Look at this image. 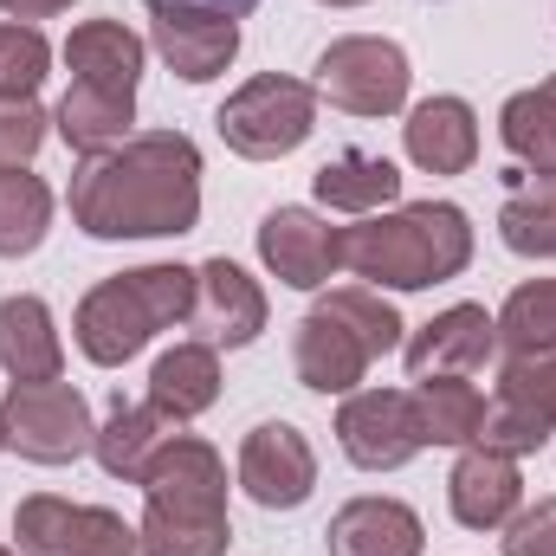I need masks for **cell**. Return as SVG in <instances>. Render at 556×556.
<instances>
[{
	"label": "cell",
	"instance_id": "20",
	"mask_svg": "<svg viewBox=\"0 0 556 556\" xmlns=\"http://www.w3.org/2000/svg\"><path fill=\"white\" fill-rule=\"evenodd\" d=\"M142 59H149V46H142L124 20H85V26H72V39H65L72 85H98V91L137 98Z\"/></svg>",
	"mask_w": 556,
	"mask_h": 556
},
{
	"label": "cell",
	"instance_id": "40",
	"mask_svg": "<svg viewBox=\"0 0 556 556\" xmlns=\"http://www.w3.org/2000/svg\"><path fill=\"white\" fill-rule=\"evenodd\" d=\"M0 556H20V551H7V544H0Z\"/></svg>",
	"mask_w": 556,
	"mask_h": 556
},
{
	"label": "cell",
	"instance_id": "34",
	"mask_svg": "<svg viewBox=\"0 0 556 556\" xmlns=\"http://www.w3.org/2000/svg\"><path fill=\"white\" fill-rule=\"evenodd\" d=\"M52 130V117L26 98V104H0V175L7 168H26L33 155H39V142Z\"/></svg>",
	"mask_w": 556,
	"mask_h": 556
},
{
	"label": "cell",
	"instance_id": "14",
	"mask_svg": "<svg viewBox=\"0 0 556 556\" xmlns=\"http://www.w3.org/2000/svg\"><path fill=\"white\" fill-rule=\"evenodd\" d=\"M188 324H194L201 343H214V350H247V343H260V330H266V291L240 273L233 260H207V266L194 273V317H188Z\"/></svg>",
	"mask_w": 556,
	"mask_h": 556
},
{
	"label": "cell",
	"instance_id": "19",
	"mask_svg": "<svg viewBox=\"0 0 556 556\" xmlns=\"http://www.w3.org/2000/svg\"><path fill=\"white\" fill-rule=\"evenodd\" d=\"M0 369L13 382H59L65 376V343H59L46 298H33V291L0 298Z\"/></svg>",
	"mask_w": 556,
	"mask_h": 556
},
{
	"label": "cell",
	"instance_id": "8",
	"mask_svg": "<svg viewBox=\"0 0 556 556\" xmlns=\"http://www.w3.org/2000/svg\"><path fill=\"white\" fill-rule=\"evenodd\" d=\"M13 551L20 556H142L137 525H124L111 505H72L52 492H33L13 505Z\"/></svg>",
	"mask_w": 556,
	"mask_h": 556
},
{
	"label": "cell",
	"instance_id": "12",
	"mask_svg": "<svg viewBox=\"0 0 556 556\" xmlns=\"http://www.w3.org/2000/svg\"><path fill=\"white\" fill-rule=\"evenodd\" d=\"M408 350V376H479L498 356V317L485 304H446L440 317H427Z\"/></svg>",
	"mask_w": 556,
	"mask_h": 556
},
{
	"label": "cell",
	"instance_id": "5",
	"mask_svg": "<svg viewBox=\"0 0 556 556\" xmlns=\"http://www.w3.org/2000/svg\"><path fill=\"white\" fill-rule=\"evenodd\" d=\"M214 130L247 162H278V155L304 149L317 130V85L285 78V72H260L214 111Z\"/></svg>",
	"mask_w": 556,
	"mask_h": 556
},
{
	"label": "cell",
	"instance_id": "6",
	"mask_svg": "<svg viewBox=\"0 0 556 556\" xmlns=\"http://www.w3.org/2000/svg\"><path fill=\"white\" fill-rule=\"evenodd\" d=\"M408 85H415V72L395 39L350 33L317 52V98H330L350 117H395L408 104Z\"/></svg>",
	"mask_w": 556,
	"mask_h": 556
},
{
	"label": "cell",
	"instance_id": "23",
	"mask_svg": "<svg viewBox=\"0 0 556 556\" xmlns=\"http://www.w3.org/2000/svg\"><path fill=\"white\" fill-rule=\"evenodd\" d=\"M175 440V420L162 415L155 402H117L111 420L98 427V440H91V453H98V466L111 472V479H124V485H142V472L155 466V453Z\"/></svg>",
	"mask_w": 556,
	"mask_h": 556
},
{
	"label": "cell",
	"instance_id": "13",
	"mask_svg": "<svg viewBox=\"0 0 556 556\" xmlns=\"http://www.w3.org/2000/svg\"><path fill=\"white\" fill-rule=\"evenodd\" d=\"M446 505H453V518L466 525V531H505L511 518H518V505H525V472H518V459L511 453H498V446H459V459H453V479H446Z\"/></svg>",
	"mask_w": 556,
	"mask_h": 556
},
{
	"label": "cell",
	"instance_id": "30",
	"mask_svg": "<svg viewBox=\"0 0 556 556\" xmlns=\"http://www.w3.org/2000/svg\"><path fill=\"white\" fill-rule=\"evenodd\" d=\"M324 311H330V317H343V324L369 343V356H389V350H402V343H408V337H402V330H408V324H402V311H395L376 285H343V291H330V298H324Z\"/></svg>",
	"mask_w": 556,
	"mask_h": 556
},
{
	"label": "cell",
	"instance_id": "26",
	"mask_svg": "<svg viewBox=\"0 0 556 556\" xmlns=\"http://www.w3.org/2000/svg\"><path fill=\"white\" fill-rule=\"evenodd\" d=\"M408 408H415L420 446H472L485 427V395L466 376H420L408 389Z\"/></svg>",
	"mask_w": 556,
	"mask_h": 556
},
{
	"label": "cell",
	"instance_id": "9",
	"mask_svg": "<svg viewBox=\"0 0 556 556\" xmlns=\"http://www.w3.org/2000/svg\"><path fill=\"white\" fill-rule=\"evenodd\" d=\"M337 446L363 472H395L420 453V427L408 408V389H356L337 408Z\"/></svg>",
	"mask_w": 556,
	"mask_h": 556
},
{
	"label": "cell",
	"instance_id": "32",
	"mask_svg": "<svg viewBox=\"0 0 556 556\" xmlns=\"http://www.w3.org/2000/svg\"><path fill=\"white\" fill-rule=\"evenodd\" d=\"M498 402H518V408H531L538 420L556 427V350L551 356H505Z\"/></svg>",
	"mask_w": 556,
	"mask_h": 556
},
{
	"label": "cell",
	"instance_id": "25",
	"mask_svg": "<svg viewBox=\"0 0 556 556\" xmlns=\"http://www.w3.org/2000/svg\"><path fill=\"white\" fill-rule=\"evenodd\" d=\"M52 124H59V137L91 162V155H111V149H124V142H130L137 98H124V91H98V85H72V91L59 98Z\"/></svg>",
	"mask_w": 556,
	"mask_h": 556
},
{
	"label": "cell",
	"instance_id": "4",
	"mask_svg": "<svg viewBox=\"0 0 556 556\" xmlns=\"http://www.w3.org/2000/svg\"><path fill=\"white\" fill-rule=\"evenodd\" d=\"M194 317V273L188 266H137L85 291L72 337L98 369H124L137 350H149L162 330Z\"/></svg>",
	"mask_w": 556,
	"mask_h": 556
},
{
	"label": "cell",
	"instance_id": "7",
	"mask_svg": "<svg viewBox=\"0 0 556 556\" xmlns=\"http://www.w3.org/2000/svg\"><path fill=\"white\" fill-rule=\"evenodd\" d=\"M0 415H7V446L33 466H72L98 440L91 402L72 382H13Z\"/></svg>",
	"mask_w": 556,
	"mask_h": 556
},
{
	"label": "cell",
	"instance_id": "10",
	"mask_svg": "<svg viewBox=\"0 0 556 556\" xmlns=\"http://www.w3.org/2000/svg\"><path fill=\"white\" fill-rule=\"evenodd\" d=\"M240 485L260 511H298L317 492V453L291 420H260L240 440Z\"/></svg>",
	"mask_w": 556,
	"mask_h": 556
},
{
	"label": "cell",
	"instance_id": "11",
	"mask_svg": "<svg viewBox=\"0 0 556 556\" xmlns=\"http://www.w3.org/2000/svg\"><path fill=\"white\" fill-rule=\"evenodd\" d=\"M260 260L291 291H324L343 266V233L330 220H317L311 207H273L260 220Z\"/></svg>",
	"mask_w": 556,
	"mask_h": 556
},
{
	"label": "cell",
	"instance_id": "22",
	"mask_svg": "<svg viewBox=\"0 0 556 556\" xmlns=\"http://www.w3.org/2000/svg\"><path fill=\"white\" fill-rule=\"evenodd\" d=\"M498 240L518 260H556V168H511L505 175Z\"/></svg>",
	"mask_w": 556,
	"mask_h": 556
},
{
	"label": "cell",
	"instance_id": "31",
	"mask_svg": "<svg viewBox=\"0 0 556 556\" xmlns=\"http://www.w3.org/2000/svg\"><path fill=\"white\" fill-rule=\"evenodd\" d=\"M52 72V46L26 20H0V104H26Z\"/></svg>",
	"mask_w": 556,
	"mask_h": 556
},
{
	"label": "cell",
	"instance_id": "39",
	"mask_svg": "<svg viewBox=\"0 0 556 556\" xmlns=\"http://www.w3.org/2000/svg\"><path fill=\"white\" fill-rule=\"evenodd\" d=\"M0 446H7V415H0Z\"/></svg>",
	"mask_w": 556,
	"mask_h": 556
},
{
	"label": "cell",
	"instance_id": "3",
	"mask_svg": "<svg viewBox=\"0 0 556 556\" xmlns=\"http://www.w3.org/2000/svg\"><path fill=\"white\" fill-rule=\"evenodd\" d=\"M343 266L376 291H427L472 266V220L453 201H408L343 227Z\"/></svg>",
	"mask_w": 556,
	"mask_h": 556
},
{
	"label": "cell",
	"instance_id": "24",
	"mask_svg": "<svg viewBox=\"0 0 556 556\" xmlns=\"http://www.w3.org/2000/svg\"><path fill=\"white\" fill-rule=\"evenodd\" d=\"M311 188H317V201L330 207V214H382V207H395L402 201V168L389 162V155H369V149H343L337 162H324L317 175H311Z\"/></svg>",
	"mask_w": 556,
	"mask_h": 556
},
{
	"label": "cell",
	"instance_id": "27",
	"mask_svg": "<svg viewBox=\"0 0 556 556\" xmlns=\"http://www.w3.org/2000/svg\"><path fill=\"white\" fill-rule=\"evenodd\" d=\"M46 233H52V188L26 168H7L0 175V260L39 253Z\"/></svg>",
	"mask_w": 556,
	"mask_h": 556
},
{
	"label": "cell",
	"instance_id": "38",
	"mask_svg": "<svg viewBox=\"0 0 556 556\" xmlns=\"http://www.w3.org/2000/svg\"><path fill=\"white\" fill-rule=\"evenodd\" d=\"M324 7H363V0H324Z\"/></svg>",
	"mask_w": 556,
	"mask_h": 556
},
{
	"label": "cell",
	"instance_id": "17",
	"mask_svg": "<svg viewBox=\"0 0 556 556\" xmlns=\"http://www.w3.org/2000/svg\"><path fill=\"white\" fill-rule=\"evenodd\" d=\"M324 551L330 556H420L427 531H420V511L402 505V498H350L330 518Z\"/></svg>",
	"mask_w": 556,
	"mask_h": 556
},
{
	"label": "cell",
	"instance_id": "16",
	"mask_svg": "<svg viewBox=\"0 0 556 556\" xmlns=\"http://www.w3.org/2000/svg\"><path fill=\"white\" fill-rule=\"evenodd\" d=\"M291 363H298V382L311 389V395H356V382L369 376V343L343 324V317H330L324 304L298 324V343H291Z\"/></svg>",
	"mask_w": 556,
	"mask_h": 556
},
{
	"label": "cell",
	"instance_id": "33",
	"mask_svg": "<svg viewBox=\"0 0 556 556\" xmlns=\"http://www.w3.org/2000/svg\"><path fill=\"white\" fill-rule=\"evenodd\" d=\"M551 433L556 427L551 420H538L531 408H518V402H492V408H485V427H479V446H498V453L525 459V453H544Z\"/></svg>",
	"mask_w": 556,
	"mask_h": 556
},
{
	"label": "cell",
	"instance_id": "29",
	"mask_svg": "<svg viewBox=\"0 0 556 556\" xmlns=\"http://www.w3.org/2000/svg\"><path fill=\"white\" fill-rule=\"evenodd\" d=\"M498 350L505 356H551L556 350V278H531L498 311Z\"/></svg>",
	"mask_w": 556,
	"mask_h": 556
},
{
	"label": "cell",
	"instance_id": "2",
	"mask_svg": "<svg viewBox=\"0 0 556 556\" xmlns=\"http://www.w3.org/2000/svg\"><path fill=\"white\" fill-rule=\"evenodd\" d=\"M137 544L142 556H227V459L207 440L175 433L155 453V466L142 472Z\"/></svg>",
	"mask_w": 556,
	"mask_h": 556
},
{
	"label": "cell",
	"instance_id": "37",
	"mask_svg": "<svg viewBox=\"0 0 556 556\" xmlns=\"http://www.w3.org/2000/svg\"><path fill=\"white\" fill-rule=\"evenodd\" d=\"M65 7H72V0H0V13H13V20H26V26H33V20H52V13H65Z\"/></svg>",
	"mask_w": 556,
	"mask_h": 556
},
{
	"label": "cell",
	"instance_id": "21",
	"mask_svg": "<svg viewBox=\"0 0 556 556\" xmlns=\"http://www.w3.org/2000/svg\"><path fill=\"white\" fill-rule=\"evenodd\" d=\"M149 402L175 427L207 415L220 402V356H214V343H175V350H162L155 369H149Z\"/></svg>",
	"mask_w": 556,
	"mask_h": 556
},
{
	"label": "cell",
	"instance_id": "36",
	"mask_svg": "<svg viewBox=\"0 0 556 556\" xmlns=\"http://www.w3.org/2000/svg\"><path fill=\"white\" fill-rule=\"evenodd\" d=\"M149 13H201V20H247L260 0H142Z\"/></svg>",
	"mask_w": 556,
	"mask_h": 556
},
{
	"label": "cell",
	"instance_id": "28",
	"mask_svg": "<svg viewBox=\"0 0 556 556\" xmlns=\"http://www.w3.org/2000/svg\"><path fill=\"white\" fill-rule=\"evenodd\" d=\"M498 137H505V149H511L525 168H556V72L538 85V91L505 98Z\"/></svg>",
	"mask_w": 556,
	"mask_h": 556
},
{
	"label": "cell",
	"instance_id": "15",
	"mask_svg": "<svg viewBox=\"0 0 556 556\" xmlns=\"http://www.w3.org/2000/svg\"><path fill=\"white\" fill-rule=\"evenodd\" d=\"M155 59L181 85H214L240 59V20H201V13H155L149 20Z\"/></svg>",
	"mask_w": 556,
	"mask_h": 556
},
{
	"label": "cell",
	"instance_id": "35",
	"mask_svg": "<svg viewBox=\"0 0 556 556\" xmlns=\"http://www.w3.org/2000/svg\"><path fill=\"white\" fill-rule=\"evenodd\" d=\"M498 544L505 556H556V498H538L531 511H518Z\"/></svg>",
	"mask_w": 556,
	"mask_h": 556
},
{
	"label": "cell",
	"instance_id": "1",
	"mask_svg": "<svg viewBox=\"0 0 556 556\" xmlns=\"http://www.w3.org/2000/svg\"><path fill=\"white\" fill-rule=\"evenodd\" d=\"M72 227L91 240H181L201 227V149L181 130H142L78 162Z\"/></svg>",
	"mask_w": 556,
	"mask_h": 556
},
{
	"label": "cell",
	"instance_id": "18",
	"mask_svg": "<svg viewBox=\"0 0 556 556\" xmlns=\"http://www.w3.org/2000/svg\"><path fill=\"white\" fill-rule=\"evenodd\" d=\"M408 162L427 175H466L479 162V117L466 98H420L402 124Z\"/></svg>",
	"mask_w": 556,
	"mask_h": 556
}]
</instances>
